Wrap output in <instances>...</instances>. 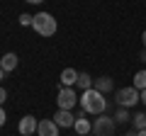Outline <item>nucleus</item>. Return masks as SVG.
<instances>
[{
    "mask_svg": "<svg viewBox=\"0 0 146 136\" xmlns=\"http://www.w3.org/2000/svg\"><path fill=\"white\" fill-rule=\"evenodd\" d=\"M78 105L83 107L85 114L100 117V114H105V110H107V100H105L102 92H98L95 88H90V90H85V92L78 97Z\"/></svg>",
    "mask_w": 146,
    "mask_h": 136,
    "instance_id": "f257e3e1",
    "label": "nucleus"
},
{
    "mask_svg": "<svg viewBox=\"0 0 146 136\" xmlns=\"http://www.w3.org/2000/svg\"><path fill=\"white\" fill-rule=\"evenodd\" d=\"M32 27H34V32L42 34V37H54L58 24H56V20H54V15H49V12H36Z\"/></svg>",
    "mask_w": 146,
    "mask_h": 136,
    "instance_id": "f03ea898",
    "label": "nucleus"
},
{
    "mask_svg": "<svg viewBox=\"0 0 146 136\" xmlns=\"http://www.w3.org/2000/svg\"><path fill=\"white\" fill-rule=\"evenodd\" d=\"M115 102H117V107H134V105H139L141 102V92L131 85V88H122V90H117V95H115Z\"/></svg>",
    "mask_w": 146,
    "mask_h": 136,
    "instance_id": "7ed1b4c3",
    "label": "nucleus"
},
{
    "mask_svg": "<svg viewBox=\"0 0 146 136\" xmlns=\"http://www.w3.org/2000/svg\"><path fill=\"white\" fill-rule=\"evenodd\" d=\"M115 126H117L115 117L100 114L98 119L93 121V134H95V136H115Z\"/></svg>",
    "mask_w": 146,
    "mask_h": 136,
    "instance_id": "20e7f679",
    "label": "nucleus"
},
{
    "mask_svg": "<svg viewBox=\"0 0 146 136\" xmlns=\"http://www.w3.org/2000/svg\"><path fill=\"white\" fill-rule=\"evenodd\" d=\"M56 105L58 110H73V107L78 105V95H76V90L73 88H61L56 95Z\"/></svg>",
    "mask_w": 146,
    "mask_h": 136,
    "instance_id": "39448f33",
    "label": "nucleus"
},
{
    "mask_svg": "<svg viewBox=\"0 0 146 136\" xmlns=\"http://www.w3.org/2000/svg\"><path fill=\"white\" fill-rule=\"evenodd\" d=\"M36 126H39V119L32 114H25L20 119V124H17V131L22 136H36Z\"/></svg>",
    "mask_w": 146,
    "mask_h": 136,
    "instance_id": "423d86ee",
    "label": "nucleus"
},
{
    "mask_svg": "<svg viewBox=\"0 0 146 136\" xmlns=\"http://www.w3.org/2000/svg\"><path fill=\"white\" fill-rule=\"evenodd\" d=\"M54 124H56L58 129H73V124H76V114H73L71 110H56V114H54Z\"/></svg>",
    "mask_w": 146,
    "mask_h": 136,
    "instance_id": "0eeeda50",
    "label": "nucleus"
},
{
    "mask_svg": "<svg viewBox=\"0 0 146 136\" xmlns=\"http://www.w3.org/2000/svg\"><path fill=\"white\" fill-rule=\"evenodd\" d=\"M36 136H58V126L54 124V119H42L36 126Z\"/></svg>",
    "mask_w": 146,
    "mask_h": 136,
    "instance_id": "6e6552de",
    "label": "nucleus"
},
{
    "mask_svg": "<svg viewBox=\"0 0 146 136\" xmlns=\"http://www.w3.org/2000/svg\"><path fill=\"white\" fill-rule=\"evenodd\" d=\"M73 129H76V134H78V136H88V134H93V121H88V119L83 117V112H80V114L76 117Z\"/></svg>",
    "mask_w": 146,
    "mask_h": 136,
    "instance_id": "1a4fd4ad",
    "label": "nucleus"
},
{
    "mask_svg": "<svg viewBox=\"0 0 146 136\" xmlns=\"http://www.w3.org/2000/svg\"><path fill=\"white\" fill-rule=\"evenodd\" d=\"M93 88L98 90V92L107 95V92H112V90H115V83H112V78H110V75H100V78L93 80Z\"/></svg>",
    "mask_w": 146,
    "mask_h": 136,
    "instance_id": "9d476101",
    "label": "nucleus"
},
{
    "mask_svg": "<svg viewBox=\"0 0 146 136\" xmlns=\"http://www.w3.org/2000/svg\"><path fill=\"white\" fill-rule=\"evenodd\" d=\"M17 63H20V58H17V53H15V51H7L5 56L0 58V68H3L5 73H12V71L17 68Z\"/></svg>",
    "mask_w": 146,
    "mask_h": 136,
    "instance_id": "9b49d317",
    "label": "nucleus"
},
{
    "mask_svg": "<svg viewBox=\"0 0 146 136\" xmlns=\"http://www.w3.org/2000/svg\"><path fill=\"white\" fill-rule=\"evenodd\" d=\"M78 80V71L76 68H63L61 71V88H73Z\"/></svg>",
    "mask_w": 146,
    "mask_h": 136,
    "instance_id": "f8f14e48",
    "label": "nucleus"
},
{
    "mask_svg": "<svg viewBox=\"0 0 146 136\" xmlns=\"http://www.w3.org/2000/svg\"><path fill=\"white\" fill-rule=\"evenodd\" d=\"M93 80H95V78H90L88 73H78V80H76V88L85 92V90H90V88H93Z\"/></svg>",
    "mask_w": 146,
    "mask_h": 136,
    "instance_id": "ddd939ff",
    "label": "nucleus"
},
{
    "mask_svg": "<svg viewBox=\"0 0 146 136\" xmlns=\"http://www.w3.org/2000/svg\"><path fill=\"white\" fill-rule=\"evenodd\" d=\"M115 121H117V124H127V121H131L129 110H127V107H119V110L115 112Z\"/></svg>",
    "mask_w": 146,
    "mask_h": 136,
    "instance_id": "4468645a",
    "label": "nucleus"
},
{
    "mask_svg": "<svg viewBox=\"0 0 146 136\" xmlns=\"http://www.w3.org/2000/svg\"><path fill=\"white\" fill-rule=\"evenodd\" d=\"M131 124H134L136 131L146 129V112H139V114H131Z\"/></svg>",
    "mask_w": 146,
    "mask_h": 136,
    "instance_id": "2eb2a0df",
    "label": "nucleus"
},
{
    "mask_svg": "<svg viewBox=\"0 0 146 136\" xmlns=\"http://www.w3.org/2000/svg\"><path fill=\"white\" fill-rule=\"evenodd\" d=\"M134 88L139 90V92H141V90L146 88V71H144V68H141V71H136V73H134Z\"/></svg>",
    "mask_w": 146,
    "mask_h": 136,
    "instance_id": "dca6fc26",
    "label": "nucleus"
},
{
    "mask_svg": "<svg viewBox=\"0 0 146 136\" xmlns=\"http://www.w3.org/2000/svg\"><path fill=\"white\" fill-rule=\"evenodd\" d=\"M32 22H34V15H27V12L20 15V24L22 27H32Z\"/></svg>",
    "mask_w": 146,
    "mask_h": 136,
    "instance_id": "f3484780",
    "label": "nucleus"
},
{
    "mask_svg": "<svg viewBox=\"0 0 146 136\" xmlns=\"http://www.w3.org/2000/svg\"><path fill=\"white\" fill-rule=\"evenodd\" d=\"M5 100H7V90L3 88V85H0V107L5 105Z\"/></svg>",
    "mask_w": 146,
    "mask_h": 136,
    "instance_id": "a211bd4d",
    "label": "nucleus"
},
{
    "mask_svg": "<svg viewBox=\"0 0 146 136\" xmlns=\"http://www.w3.org/2000/svg\"><path fill=\"white\" fill-rule=\"evenodd\" d=\"M5 121H7V114H5V110H3V107H0V126L5 124Z\"/></svg>",
    "mask_w": 146,
    "mask_h": 136,
    "instance_id": "6ab92c4d",
    "label": "nucleus"
},
{
    "mask_svg": "<svg viewBox=\"0 0 146 136\" xmlns=\"http://www.w3.org/2000/svg\"><path fill=\"white\" fill-rule=\"evenodd\" d=\"M141 105H146V88L141 90Z\"/></svg>",
    "mask_w": 146,
    "mask_h": 136,
    "instance_id": "aec40b11",
    "label": "nucleus"
},
{
    "mask_svg": "<svg viewBox=\"0 0 146 136\" xmlns=\"http://www.w3.org/2000/svg\"><path fill=\"white\" fill-rule=\"evenodd\" d=\"M141 44H144V49H146V29L141 32Z\"/></svg>",
    "mask_w": 146,
    "mask_h": 136,
    "instance_id": "412c9836",
    "label": "nucleus"
},
{
    "mask_svg": "<svg viewBox=\"0 0 146 136\" xmlns=\"http://www.w3.org/2000/svg\"><path fill=\"white\" fill-rule=\"evenodd\" d=\"M124 136H139V131H136V129H134V131H127Z\"/></svg>",
    "mask_w": 146,
    "mask_h": 136,
    "instance_id": "4be33fe9",
    "label": "nucleus"
},
{
    "mask_svg": "<svg viewBox=\"0 0 146 136\" xmlns=\"http://www.w3.org/2000/svg\"><path fill=\"white\" fill-rule=\"evenodd\" d=\"M139 58H141V61H144V63H146V49H144V51H141V53H139Z\"/></svg>",
    "mask_w": 146,
    "mask_h": 136,
    "instance_id": "5701e85b",
    "label": "nucleus"
},
{
    "mask_svg": "<svg viewBox=\"0 0 146 136\" xmlns=\"http://www.w3.org/2000/svg\"><path fill=\"white\" fill-rule=\"evenodd\" d=\"M29 5H39V3H44V0H27Z\"/></svg>",
    "mask_w": 146,
    "mask_h": 136,
    "instance_id": "b1692460",
    "label": "nucleus"
},
{
    "mask_svg": "<svg viewBox=\"0 0 146 136\" xmlns=\"http://www.w3.org/2000/svg\"><path fill=\"white\" fill-rule=\"evenodd\" d=\"M3 78H5V71H3V68H0V83H3Z\"/></svg>",
    "mask_w": 146,
    "mask_h": 136,
    "instance_id": "393cba45",
    "label": "nucleus"
},
{
    "mask_svg": "<svg viewBox=\"0 0 146 136\" xmlns=\"http://www.w3.org/2000/svg\"><path fill=\"white\" fill-rule=\"evenodd\" d=\"M88 136H95V134H88Z\"/></svg>",
    "mask_w": 146,
    "mask_h": 136,
    "instance_id": "a878e982",
    "label": "nucleus"
}]
</instances>
